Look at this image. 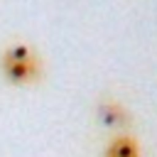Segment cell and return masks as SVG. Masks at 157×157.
<instances>
[{
  "instance_id": "1",
  "label": "cell",
  "mask_w": 157,
  "mask_h": 157,
  "mask_svg": "<svg viewBox=\"0 0 157 157\" xmlns=\"http://www.w3.org/2000/svg\"><path fill=\"white\" fill-rule=\"evenodd\" d=\"M0 71L12 86H32L42 78V56L27 44H12L0 54Z\"/></svg>"
},
{
  "instance_id": "2",
  "label": "cell",
  "mask_w": 157,
  "mask_h": 157,
  "mask_svg": "<svg viewBox=\"0 0 157 157\" xmlns=\"http://www.w3.org/2000/svg\"><path fill=\"white\" fill-rule=\"evenodd\" d=\"M103 157H140V147L135 142V137L130 135H118L110 140V145L105 147Z\"/></svg>"
},
{
  "instance_id": "3",
  "label": "cell",
  "mask_w": 157,
  "mask_h": 157,
  "mask_svg": "<svg viewBox=\"0 0 157 157\" xmlns=\"http://www.w3.org/2000/svg\"><path fill=\"white\" fill-rule=\"evenodd\" d=\"M103 120L105 123H110V125H115V123H125V113H123V108L120 105H115V103H110V105H103Z\"/></svg>"
}]
</instances>
